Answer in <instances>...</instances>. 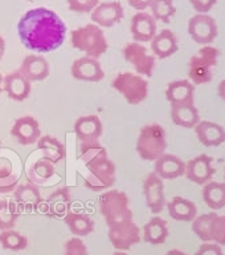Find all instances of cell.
<instances>
[{
	"label": "cell",
	"instance_id": "7dc6e473",
	"mask_svg": "<svg viewBox=\"0 0 225 255\" xmlns=\"http://www.w3.org/2000/svg\"><path fill=\"white\" fill-rule=\"evenodd\" d=\"M3 76H1V73H0V92L3 91Z\"/></svg>",
	"mask_w": 225,
	"mask_h": 255
},
{
	"label": "cell",
	"instance_id": "cb8c5ba5",
	"mask_svg": "<svg viewBox=\"0 0 225 255\" xmlns=\"http://www.w3.org/2000/svg\"><path fill=\"white\" fill-rule=\"evenodd\" d=\"M179 49L178 37L171 29H162L151 40V51L158 59H168Z\"/></svg>",
	"mask_w": 225,
	"mask_h": 255
},
{
	"label": "cell",
	"instance_id": "6da1fadb",
	"mask_svg": "<svg viewBox=\"0 0 225 255\" xmlns=\"http://www.w3.org/2000/svg\"><path fill=\"white\" fill-rule=\"evenodd\" d=\"M17 35L24 47L29 51L48 53L63 45L67 36V25L55 11L37 7L20 17Z\"/></svg>",
	"mask_w": 225,
	"mask_h": 255
},
{
	"label": "cell",
	"instance_id": "7c38bea8",
	"mask_svg": "<svg viewBox=\"0 0 225 255\" xmlns=\"http://www.w3.org/2000/svg\"><path fill=\"white\" fill-rule=\"evenodd\" d=\"M143 194L146 198V205L151 213L159 214L166 206V195H164V183L160 177L155 174V171L147 174L143 181Z\"/></svg>",
	"mask_w": 225,
	"mask_h": 255
},
{
	"label": "cell",
	"instance_id": "d6a6232c",
	"mask_svg": "<svg viewBox=\"0 0 225 255\" xmlns=\"http://www.w3.org/2000/svg\"><path fill=\"white\" fill-rule=\"evenodd\" d=\"M56 174L55 163L51 162L49 159L41 157L37 159L27 171L28 181L33 185H44Z\"/></svg>",
	"mask_w": 225,
	"mask_h": 255
},
{
	"label": "cell",
	"instance_id": "d6986e66",
	"mask_svg": "<svg viewBox=\"0 0 225 255\" xmlns=\"http://www.w3.org/2000/svg\"><path fill=\"white\" fill-rule=\"evenodd\" d=\"M155 174L162 179H175L186 173V162L175 154L163 153L158 159H155Z\"/></svg>",
	"mask_w": 225,
	"mask_h": 255
},
{
	"label": "cell",
	"instance_id": "f546056e",
	"mask_svg": "<svg viewBox=\"0 0 225 255\" xmlns=\"http://www.w3.org/2000/svg\"><path fill=\"white\" fill-rule=\"evenodd\" d=\"M37 149L41 151L44 158L49 159L55 165L60 163L67 158V149L59 138L53 135H41L37 141Z\"/></svg>",
	"mask_w": 225,
	"mask_h": 255
},
{
	"label": "cell",
	"instance_id": "7a4b0ae2",
	"mask_svg": "<svg viewBox=\"0 0 225 255\" xmlns=\"http://www.w3.org/2000/svg\"><path fill=\"white\" fill-rule=\"evenodd\" d=\"M71 43L72 47L93 59H99L109 49V43L102 28L94 23L73 29L71 32Z\"/></svg>",
	"mask_w": 225,
	"mask_h": 255
},
{
	"label": "cell",
	"instance_id": "7402d4cb",
	"mask_svg": "<svg viewBox=\"0 0 225 255\" xmlns=\"http://www.w3.org/2000/svg\"><path fill=\"white\" fill-rule=\"evenodd\" d=\"M31 84L19 71H16L4 76L3 89L13 101H24L31 95Z\"/></svg>",
	"mask_w": 225,
	"mask_h": 255
},
{
	"label": "cell",
	"instance_id": "f907efd6",
	"mask_svg": "<svg viewBox=\"0 0 225 255\" xmlns=\"http://www.w3.org/2000/svg\"><path fill=\"white\" fill-rule=\"evenodd\" d=\"M224 179H225V167H224Z\"/></svg>",
	"mask_w": 225,
	"mask_h": 255
},
{
	"label": "cell",
	"instance_id": "277c9868",
	"mask_svg": "<svg viewBox=\"0 0 225 255\" xmlns=\"http://www.w3.org/2000/svg\"><path fill=\"white\" fill-rule=\"evenodd\" d=\"M220 51L212 45H204L190 59L188 77L194 85L211 83L214 79L215 68L218 67Z\"/></svg>",
	"mask_w": 225,
	"mask_h": 255
},
{
	"label": "cell",
	"instance_id": "ac0fdd59",
	"mask_svg": "<svg viewBox=\"0 0 225 255\" xmlns=\"http://www.w3.org/2000/svg\"><path fill=\"white\" fill-rule=\"evenodd\" d=\"M156 20L147 12L139 11L131 19L130 31L137 43H149L156 35Z\"/></svg>",
	"mask_w": 225,
	"mask_h": 255
},
{
	"label": "cell",
	"instance_id": "8d00e7d4",
	"mask_svg": "<svg viewBox=\"0 0 225 255\" xmlns=\"http://www.w3.org/2000/svg\"><path fill=\"white\" fill-rule=\"evenodd\" d=\"M0 243L5 250L11 251H21L28 247L27 237L19 231H15L13 229L9 230H1L0 233Z\"/></svg>",
	"mask_w": 225,
	"mask_h": 255
},
{
	"label": "cell",
	"instance_id": "52a82bcc",
	"mask_svg": "<svg viewBox=\"0 0 225 255\" xmlns=\"http://www.w3.org/2000/svg\"><path fill=\"white\" fill-rule=\"evenodd\" d=\"M192 231L203 242H214L225 245V215L218 213H207L196 215L192 221Z\"/></svg>",
	"mask_w": 225,
	"mask_h": 255
},
{
	"label": "cell",
	"instance_id": "e575fe53",
	"mask_svg": "<svg viewBox=\"0 0 225 255\" xmlns=\"http://www.w3.org/2000/svg\"><path fill=\"white\" fill-rule=\"evenodd\" d=\"M19 177L13 171V165L5 157H0V194H7L15 190Z\"/></svg>",
	"mask_w": 225,
	"mask_h": 255
},
{
	"label": "cell",
	"instance_id": "74e56055",
	"mask_svg": "<svg viewBox=\"0 0 225 255\" xmlns=\"http://www.w3.org/2000/svg\"><path fill=\"white\" fill-rule=\"evenodd\" d=\"M151 15L156 21L168 24L176 13L174 0H154L150 5Z\"/></svg>",
	"mask_w": 225,
	"mask_h": 255
},
{
	"label": "cell",
	"instance_id": "484cf974",
	"mask_svg": "<svg viewBox=\"0 0 225 255\" xmlns=\"http://www.w3.org/2000/svg\"><path fill=\"white\" fill-rule=\"evenodd\" d=\"M81 162L87 167V170L91 167L101 165L102 162L109 159L107 150L103 147V145L98 142V139L93 141H82L79 143V154Z\"/></svg>",
	"mask_w": 225,
	"mask_h": 255
},
{
	"label": "cell",
	"instance_id": "ab89813d",
	"mask_svg": "<svg viewBox=\"0 0 225 255\" xmlns=\"http://www.w3.org/2000/svg\"><path fill=\"white\" fill-rule=\"evenodd\" d=\"M99 4V0H68L71 11L78 13H89Z\"/></svg>",
	"mask_w": 225,
	"mask_h": 255
},
{
	"label": "cell",
	"instance_id": "836d02e7",
	"mask_svg": "<svg viewBox=\"0 0 225 255\" xmlns=\"http://www.w3.org/2000/svg\"><path fill=\"white\" fill-rule=\"evenodd\" d=\"M203 201L212 210L225 207V182H207L203 187Z\"/></svg>",
	"mask_w": 225,
	"mask_h": 255
},
{
	"label": "cell",
	"instance_id": "4fadbf2b",
	"mask_svg": "<svg viewBox=\"0 0 225 255\" xmlns=\"http://www.w3.org/2000/svg\"><path fill=\"white\" fill-rule=\"evenodd\" d=\"M216 169L214 167V158L207 154L194 157L186 163L184 175L188 181L196 185H206L214 178Z\"/></svg>",
	"mask_w": 225,
	"mask_h": 255
},
{
	"label": "cell",
	"instance_id": "c3c4849f",
	"mask_svg": "<svg viewBox=\"0 0 225 255\" xmlns=\"http://www.w3.org/2000/svg\"><path fill=\"white\" fill-rule=\"evenodd\" d=\"M113 255H129V254H126L125 251H118V250H117Z\"/></svg>",
	"mask_w": 225,
	"mask_h": 255
},
{
	"label": "cell",
	"instance_id": "681fc988",
	"mask_svg": "<svg viewBox=\"0 0 225 255\" xmlns=\"http://www.w3.org/2000/svg\"><path fill=\"white\" fill-rule=\"evenodd\" d=\"M0 150H1V141H0Z\"/></svg>",
	"mask_w": 225,
	"mask_h": 255
},
{
	"label": "cell",
	"instance_id": "e0dca14e",
	"mask_svg": "<svg viewBox=\"0 0 225 255\" xmlns=\"http://www.w3.org/2000/svg\"><path fill=\"white\" fill-rule=\"evenodd\" d=\"M72 210V197L68 187H60L44 201V214L49 218H64Z\"/></svg>",
	"mask_w": 225,
	"mask_h": 255
},
{
	"label": "cell",
	"instance_id": "4dcf8cb0",
	"mask_svg": "<svg viewBox=\"0 0 225 255\" xmlns=\"http://www.w3.org/2000/svg\"><path fill=\"white\" fill-rule=\"evenodd\" d=\"M168 238L167 221L162 217L155 215L143 227V241L152 246L163 245Z\"/></svg>",
	"mask_w": 225,
	"mask_h": 255
},
{
	"label": "cell",
	"instance_id": "7bdbcfd3",
	"mask_svg": "<svg viewBox=\"0 0 225 255\" xmlns=\"http://www.w3.org/2000/svg\"><path fill=\"white\" fill-rule=\"evenodd\" d=\"M129 4H130L131 7L137 9V11H145L147 8H150L151 3L154 1V0H127Z\"/></svg>",
	"mask_w": 225,
	"mask_h": 255
},
{
	"label": "cell",
	"instance_id": "9a60e30c",
	"mask_svg": "<svg viewBox=\"0 0 225 255\" xmlns=\"http://www.w3.org/2000/svg\"><path fill=\"white\" fill-rule=\"evenodd\" d=\"M90 13L91 21L103 28H110L115 24L121 23L125 16L122 3L118 0L99 3Z\"/></svg>",
	"mask_w": 225,
	"mask_h": 255
},
{
	"label": "cell",
	"instance_id": "f35d334b",
	"mask_svg": "<svg viewBox=\"0 0 225 255\" xmlns=\"http://www.w3.org/2000/svg\"><path fill=\"white\" fill-rule=\"evenodd\" d=\"M64 255H89V251L82 239L73 237L64 245Z\"/></svg>",
	"mask_w": 225,
	"mask_h": 255
},
{
	"label": "cell",
	"instance_id": "603a6c76",
	"mask_svg": "<svg viewBox=\"0 0 225 255\" xmlns=\"http://www.w3.org/2000/svg\"><path fill=\"white\" fill-rule=\"evenodd\" d=\"M196 137L207 147H215L225 142V129L212 121H199L194 128Z\"/></svg>",
	"mask_w": 225,
	"mask_h": 255
},
{
	"label": "cell",
	"instance_id": "2e32d148",
	"mask_svg": "<svg viewBox=\"0 0 225 255\" xmlns=\"http://www.w3.org/2000/svg\"><path fill=\"white\" fill-rule=\"evenodd\" d=\"M11 135L20 145H32L39 141L41 130L37 120L32 116H23L16 120L11 128Z\"/></svg>",
	"mask_w": 225,
	"mask_h": 255
},
{
	"label": "cell",
	"instance_id": "4316f807",
	"mask_svg": "<svg viewBox=\"0 0 225 255\" xmlns=\"http://www.w3.org/2000/svg\"><path fill=\"white\" fill-rule=\"evenodd\" d=\"M167 210L171 218L180 222H192L198 215L196 205L191 199L183 198L179 195L167 202Z\"/></svg>",
	"mask_w": 225,
	"mask_h": 255
},
{
	"label": "cell",
	"instance_id": "60d3db41",
	"mask_svg": "<svg viewBox=\"0 0 225 255\" xmlns=\"http://www.w3.org/2000/svg\"><path fill=\"white\" fill-rule=\"evenodd\" d=\"M195 255H224L222 246L214 242H204V245L199 247Z\"/></svg>",
	"mask_w": 225,
	"mask_h": 255
},
{
	"label": "cell",
	"instance_id": "3957f363",
	"mask_svg": "<svg viewBox=\"0 0 225 255\" xmlns=\"http://www.w3.org/2000/svg\"><path fill=\"white\" fill-rule=\"evenodd\" d=\"M167 149V134L159 124H149L141 128L137 139V151L139 157L149 162H154Z\"/></svg>",
	"mask_w": 225,
	"mask_h": 255
},
{
	"label": "cell",
	"instance_id": "9c48e42d",
	"mask_svg": "<svg viewBox=\"0 0 225 255\" xmlns=\"http://www.w3.org/2000/svg\"><path fill=\"white\" fill-rule=\"evenodd\" d=\"M117 181V169L114 162L107 159L101 165L89 169V173L83 178V185L90 191L109 190Z\"/></svg>",
	"mask_w": 225,
	"mask_h": 255
},
{
	"label": "cell",
	"instance_id": "ffe728a7",
	"mask_svg": "<svg viewBox=\"0 0 225 255\" xmlns=\"http://www.w3.org/2000/svg\"><path fill=\"white\" fill-rule=\"evenodd\" d=\"M13 195H15L16 205L20 211L23 210L28 211V213L36 211L43 203L39 186L31 182L16 186L13 190Z\"/></svg>",
	"mask_w": 225,
	"mask_h": 255
},
{
	"label": "cell",
	"instance_id": "ee69618b",
	"mask_svg": "<svg viewBox=\"0 0 225 255\" xmlns=\"http://www.w3.org/2000/svg\"><path fill=\"white\" fill-rule=\"evenodd\" d=\"M218 93H219V96H220V97H222V99L225 101V80H222V81H220V84H219Z\"/></svg>",
	"mask_w": 225,
	"mask_h": 255
},
{
	"label": "cell",
	"instance_id": "b9f144b4",
	"mask_svg": "<svg viewBox=\"0 0 225 255\" xmlns=\"http://www.w3.org/2000/svg\"><path fill=\"white\" fill-rule=\"evenodd\" d=\"M218 1L219 0H190L191 5L199 13H207L208 11H211V8L214 7Z\"/></svg>",
	"mask_w": 225,
	"mask_h": 255
},
{
	"label": "cell",
	"instance_id": "5b68a950",
	"mask_svg": "<svg viewBox=\"0 0 225 255\" xmlns=\"http://www.w3.org/2000/svg\"><path fill=\"white\" fill-rule=\"evenodd\" d=\"M99 211L102 214L107 227L114 223L122 222L125 219L133 218L130 209V199L125 191L107 190L99 195Z\"/></svg>",
	"mask_w": 225,
	"mask_h": 255
},
{
	"label": "cell",
	"instance_id": "816d5d0a",
	"mask_svg": "<svg viewBox=\"0 0 225 255\" xmlns=\"http://www.w3.org/2000/svg\"><path fill=\"white\" fill-rule=\"evenodd\" d=\"M27 1H33V0H27Z\"/></svg>",
	"mask_w": 225,
	"mask_h": 255
},
{
	"label": "cell",
	"instance_id": "83f0119b",
	"mask_svg": "<svg viewBox=\"0 0 225 255\" xmlns=\"http://www.w3.org/2000/svg\"><path fill=\"white\" fill-rule=\"evenodd\" d=\"M171 119L178 127L192 129L200 121V115L195 104H171Z\"/></svg>",
	"mask_w": 225,
	"mask_h": 255
},
{
	"label": "cell",
	"instance_id": "d590c367",
	"mask_svg": "<svg viewBox=\"0 0 225 255\" xmlns=\"http://www.w3.org/2000/svg\"><path fill=\"white\" fill-rule=\"evenodd\" d=\"M19 217L20 210L16 202H12L9 199L0 201V230L13 229Z\"/></svg>",
	"mask_w": 225,
	"mask_h": 255
},
{
	"label": "cell",
	"instance_id": "ba28073f",
	"mask_svg": "<svg viewBox=\"0 0 225 255\" xmlns=\"http://www.w3.org/2000/svg\"><path fill=\"white\" fill-rule=\"evenodd\" d=\"M107 237L115 250L126 251L141 242V230L134 219H125L109 226Z\"/></svg>",
	"mask_w": 225,
	"mask_h": 255
},
{
	"label": "cell",
	"instance_id": "8fae6325",
	"mask_svg": "<svg viewBox=\"0 0 225 255\" xmlns=\"http://www.w3.org/2000/svg\"><path fill=\"white\" fill-rule=\"evenodd\" d=\"M122 55L127 63H130L137 73L151 77L155 69V56L150 55L147 48L141 43H129L122 49Z\"/></svg>",
	"mask_w": 225,
	"mask_h": 255
},
{
	"label": "cell",
	"instance_id": "f6af8a7d",
	"mask_svg": "<svg viewBox=\"0 0 225 255\" xmlns=\"http://www.w3.org/2000/svg\"><path fill=\"white\" fill-rule=\"evenodd\" d=\"M4 52H5V40L1 35H0V61L3 60Z\"/></svg>",
	"mask_w": 225,
	"mask_h": 255
},
{
	"label": "cell",
	"instance_id": "5bb4252c",
	"mask_svg": "<svg viewBox=\"0 0 225 255\" xmlns=\"http://www.w3.org/2000/svg\"><path fill=\"white\" fill-rule=\"evenodd\" d=\"M71 73L73 79L87 83H98L105 77V72L98 59H93L89 56H83L73 61Z\"/></svg>",
	"mask_w": 225,
	"mask_h": 255
},
{
	"label": "cell",
	"instance_id": "8992f818",
	"mask_svg": "<svg viewBox=\"0 0 225 255\" xmlns=\"http://www.w3.org/2000/svg\"><path fill=\"white\" fill-rule=\"evenodd\" d=\"M111 87L122 95L130 105H138L143 103L149 96V83L141 75L131 72H121L113 80Z\"/></svg>",
	"mask_w": 225,
	"mask_h": 255
},
{
	"label": "cell",
	"instance_id": "30bf717a",
	"mask_svg": "<svg viewBox=\"0 0 225 255\" xmlns=\"http://www.w3.org/2000/svg\"><path fill=\"white\" fill-rule=\"evenodd\" d=\"M188 33L195 43L211 45L219 33L216 20L207 13H196L188 21Z\"/></svg>",
	"mask_w": 225,
	"mask_h": 255
},
{
	"label": "cell",
	"instance_id": "f1b7e54d",
	"mask_svg": "<svg viewBox=\"0 0 225 255\" xmlns=\"http://www.w3.org/2000/svg\"><path fill=\"white\" fill-rule=\"evenodd\" d=\"M195 85L188 80H176L167 85L166 99L170 104H194Z\"/></svg>",
	"mask_w": 225,
	"mask_h": 255
},
{
	"label": "cell",
	"instance_id": "bcb514c9",
	"mask_svg": "<svg viewBox=\"0 0 225 255\" xmlns=\"http://www.w3.org/2000/svg\"><path fill=\"white\" fill-rule=\"evenodd\" d=\"M166 255H188V254L182 250H178V249H172V250L167 251Z\"/></svg>",
	"mask_w": 225,
	"mask_h": 255
},
{
	"label": "cell",
	"instance_id": "44dd1931",
	"mask_svg": "<svg viewBox=\"0 0 225 255\" xmlns=\"http://www.w3.org/2000/svg\"><path fill=\"white\" fill-rule=\"evenodd\" d=\"M49 63L41 55H28L20 65L19 72L31 83L43 81L49 76Z\"/></svg>",
	"mask_w": 225,
	"mask_h": 255
},
{
	"label": "cell",
	"instance_id": "1f68e13d",
	"mask_svg": "<svg viewBox=\"0 0 225 255\" xmlns=\"http://www.w3.org/2000/svg\"><path fill=\"white\" fill-rule=\"evenodd\" d=\"M64 222L71 230L72 234H75V237H79V238L86 237L94 231V221L83 213L71 210L64 217Z\"/></svg>",
	"mask_w": 225,
	"mask_h": 255
},
{
	"label": "cell",
	"instance_id": "d4e9b609",
	"mask_svg": "<svg viewBox=\"0 0 225 255\" xmlns=\"http://www.w3.org/2000/svg\"><path fill=\"white\" fill-rule=\"evenodd\" d=\"M102 123H101L98 116L95 115L81 116L77 119V121L75 123V128H73L77 138L81 142L98 139L102 134Z\"/></svg>",
	"mask_w": 225,
	"mask_h": 255
}]
</instances>
